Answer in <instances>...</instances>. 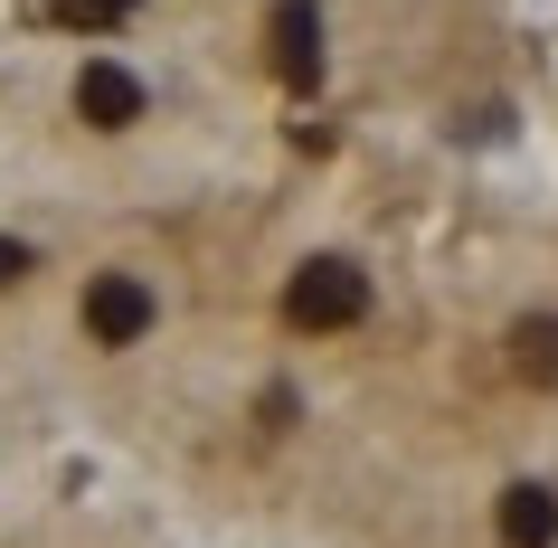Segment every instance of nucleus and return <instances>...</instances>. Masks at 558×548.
<instances>
[{
    "instance_id": "obj_6",
    "label": "nucleus",
    "mask_w": 558,
    "mask_h": 548,
    "mask_svg": "<svg viewBox=\"0 0 558 548\" xmlns=\"http://www.w3.org/2000/svg\"><path fill=\"white\" fill-rule=\"evenodd\" d=\"M511 350H521L530 388H558V321H521V341H511Z\"/></svg>"
},
{
    "instance_id": "obj_5",
    "label": "nucleus",
    "mask_w": 558,
    "mask_h": 548,
    "mask_svg": "<svg viewBox=\"0 0 558 548\" xmlns=\"http://www.w3.org/2000/svg\"><path fill=\"white\" fill-rule=\"evenodd\" d=\"M501 539L511 548H549L558 539V491L549 483H511L501 491Z\"/></svg>"
},
{
    "instance_id": "obj_8",
    "label": "nucleus",
    "mask_w": 558,
    "mask_h": 548,
    "mask_svg": "<svg viewBox=\"0 0 558 548\" xmlns=\"http://www.w3.org/2000/svg\"><path fill=\"white\" fill-rule=\"evenodd\" d=\"M20 275H29V246H10V236H0V284H20Z\"/></svg>"
},
{
    "instance_id": "obj_1",
    "label": "nucleus",
    "mask_w": 558,
    "mask_h": 548,
    "mask_svg": "<svg viewBox=\"0 0 558 548\" xmlns=\"http://www.w3.org/2000/svg\"><path fill=\"white\" fill-rule=\"evenodd\" d=\"M284 313H294L303 331H351V321L369 313V275H360V265H341V256L303 265L294 293H284Z\"/></svg>"
},
{
    "instance_id": "obj_7",
    "label": "nucleus",
    "mask_w": 558,
    "mask_h": 548,
    "mask_svg": "<svg viewBox=\"0 0 558 548\" xmlns=\"http://www.w3.org/2000/svg\"><path fill=\"white\" fill-rule=\"evenodd\" d=\"M143 0H58V20L66 29H114V20H133Z\"/></svg>"
},
{
    "instance_id": "obj_2",
    "label": "nucleus",
    "mask_w": 558,
    "mask_h": 548,
    "mask_svg": "<svg viewBox=\"0 0 558 548\" xmlns=\"http://www.w3.org/2000/svg\"><path fill=\"white\" fill-rule=\"evenodd\" d=\"M265 66L294 95L323 86V10H313V0H275V10H265Z\"/></svg>"
},
{
    "instance_id": "obj_3",
    "label": "nucleus",
    "mask_w": 558,
    "mask_h": 548,
    "mask_svg": "<svg viewBox=\"0 0 558 548\" xmlns=\"http://www.w3.org/2000/svg\"><path fill=\"white\" fill-rule=\"evenodd\" d=\"M151 321H161V303H151L143 275H95V284H86V331L105 350H133Z\"/></svg>"
},
{
    "instance_id": "obj_4",
    "label": "nucleus",
    "mask_w": 558,
    "mask_h": 548,
    "mask_svg": "<svg viewBox=\"0 0 558 548\" xmlns=\"http://www.w3.org/2000/svg\"><path fill=\"white\" fill-rule=\"evenodd\" d=\"M76 114L95 123V133H123V123H143V76L114 58H86L76 66Z\"/></svg>"
}]
</instances>
